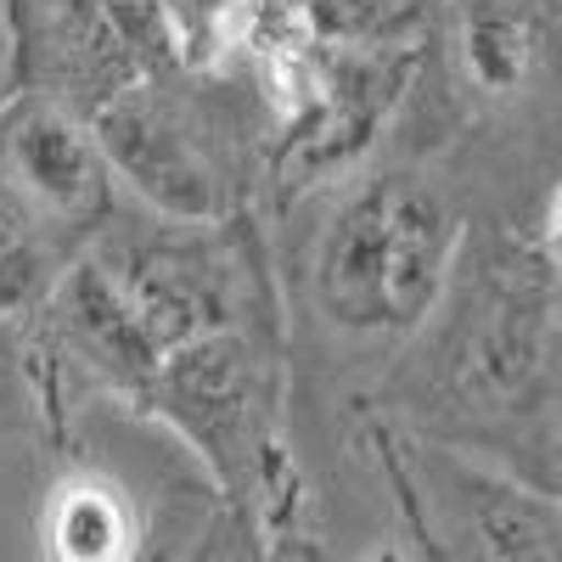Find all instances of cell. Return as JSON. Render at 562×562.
<instances>
[{"instance_id": "obj_6", "label": "cell", "mask_w": 562, "mask_h": 562, "mask_svg": "<svg viewBox=\"0 0 562 562\" xmlns=\"http://www.w3.org/2000/svg\"><path fill=\"white\" fill-rule=\"evenodd\" d=\"M422 68V45L411 52H360V45H326L315 97L293 124L270 140V186L281 203L315 198L366 169L389 124L405 113L411 85Z\"/></svg>"}, {"instance_id": "obj_9", "label": "cell", "mask_w": 562, "mask_h": 562, "mask_svg": "<svg viewBox=\"0 0 562 562\" xmlns=\"http://www.w3.org/2000/svg\"><path fill=\"white\" fill-rule=\"evenodd\" d=\"M40 315H45V344H52L68 366H79L90 383H102L124 400H135L147 389L158 349L135 326L124 293L113 288V276L97 265L90 248L57 276V288L40 304Z\"/></svg>"}, {"instance_id": "obj_14", "label": "cell", "mask_w": 562, "mask_h": 562, "mask_svg": "<svg viewBox=\"0 0 562 562\" xmlns=\"http://www.w3.org/2000/svg\"><path fill=\"white\" fill-rule=\"evenodd\" d=\"M147 68H169V0H102Z\"/></svg>"}, {"instance_id": "obj_18", "label": "cell", "mask_w": 562, "mask_h": 562, "mask_svg": "<svg viewBox=\"0 0 562 562\" xmlns=\"http://www.w3.org/2000/svg\"><path fill=\"white\" fill-rule=\"evenodd\" d=\"M12 90H7V34H0V102H7Z\"/></svg>"}, {"instance_id": "obj_2", "label": "cell", "mask_w": 562, "mask_h": 562, "mask_svg": "<svg viewBox=\"0 0 562 562\" xmlns=\"http://www.w3.org/2000/svg\"><path fill=\"white\" fill-rule=\"evenodd\" d=\"M304 243V293L344 344L405 349L450 288L467 237L456 198L416 164L360 169L326 186Z\"/></svg>"}, {"instance_id": "obj_12", "label": "cell", "mask_w": 562, "mask_h": 562, "mask_svg": "<svg viewBox=\"0 0 562 562\" xmlns=\"http://www.w3.org/2000/svg\"><path fill=\"white\" fill-rule=\"evenodd\" d=\"M74 259L0 192V315H40Z\"/></svg>"}, {"instance_id": "obj_5", "label": "cell", "mask_w": 562, "mask_h": 562, "mask_svg": "<svg viewBox=\"0 0 562 562\" xmlns=\"http://www.w3.org/2000/svg\"><path fill=\"white\" fill-rule=\"evenodd\" d=\"M90 254L113 276L158 360L203 333H225V326H281L276 270L254 214L220 225H180L147 209H119V220L90 243Z\"/></svg>"}, {"instance_id": "obj_17", "label": "cell", "mask_w": 562, "mask_h": 562, "mask_svg": "<svg viewBox=\"0 0 562 562\" xmlns=\"http://www.w3.org/2000/svg\"><path fill=\"white\" fill-rule=\"evenodd\" d=\"M276 562H333L315 540H288V546H276Z\"/></svg>"}, {"instance_id": "obj_8", "label": "cell", "mask_w": 562, "mask_h": 562, "mask_svg": "<svg viewBox=\"0 0 562 562\" xmlns=\"http://www.w3.org/2000/svg\"><path fill=\"white\" fill-rule=\"evenodd\" d=\"M0 34L12 97H45L85 119L147 74L102 0H0Z\"/></svg>"}, {"instance_id": "obj_11", "label": "cell", "mask_w": 562, "mask_h": 562, "mask_svg": "<svg viewBox=\"0 0 562 562\" xmlns=\"http://www.w3.org/2000/svg\"><path fill=\"white\" fill-rule=\"evenodd\" d=\"M310 23L326 45H360V52H411L428 40L439 0H304Z\"/></svg>"}, {"instance_id": "obj_7", "label": "cell", "mask_w": 562, "mask_h": 562, "mask_svg": "<svg viewBox=\"0 0 562 562\" xmlns=\"http://www.w3.org/2000/svg\"><path fill=\"white\" fill-rule=\"evenodd\" d=\"M0 192L68 259L119 220V180L85 113L45 97L0 102Z\"/></svg>"}, {"instance_id": "obj_4", "label": "cell", "mask_w": 562, "mask_h": 562, "mask_svg": "<svg viewBox=\"0 0 562 562\" xmlns=\"http://www.w3.org/2000/svg\"><path fill=\"white\" fill-rule=\"evenodd\" d=\"M113 180L135 209L180 225H220L254 214L270 175V113L248 79L147 68L90 113Z\"/></svg>"}, {"instance_id": "obj_10", "label": "cell", "mask_w": 562, "mask_h": 562, "mask_svg": "<svg viewBox=\"0 0 562 562\" xmlns=\"http://www.w3.org/2000/svg\"><path fill=\"white\" fill-rule=\"evenodd\" d=\"M153 529L158 512H140L119 479L97 467H74L45 490L40 551L45 562H140Z\"/></svg>"}, {"instance_id": "obj_1", "label": "cell", "mask_w": 562, "mask_h": 562, "mask_svg": "<svg viewBox=\"0 0 562 562\" xmlns=\"http://www.w3.org/2000/svg\"><path fill=\"white\" fill-rule=\"evenodd\" d=\"M400 434L484 456L557 495L562 276L512 231L461 237L450 288L389 371Z\"/></svg>"}, {"instance_id": "obj_13", "label": "cell", "mask_w": 562, "mask_h": 562, "mask_svg": "<svg viewBox=\"0 0 562 562\" xmlns=\"http://www.w3.org/2000/svg\"><path fill=\"white\" fill-rule=\"evenodd\" d=\"M254 0H169V57L186 74H237Z\"/></svg>"}, {"instance_id": "obj_15", "label": "cell", "mask_w": 562, "mask_h": 562, "mask_svg": "<svg viewBox=\"0 0 562 562\" xmlns=\"http://www.w3.org/2000/svg\"><path fill=\"white\" fill-rule=\"evenodd\" d=\"M214 562H276V546H270L248 518H237V512H231V524H225V540H220Z\"/></svg>"}, {"instance_id": "obj_16", "label": "cell", "mask_w": 562, "mask_h": 562, "mask_svg": "<svg viewBox=\"0 0 562 562\" xmlns=\"http://www.w3.org/2000/svg\"><path fill=\"white\" fill-rule=\"evenodd\" d=\"M535 254L562 276V175L551 180V192L540 203V231H535Z\"/></svg>"}, {"instance_id": "obj_3", "label": "cell", "mask_w": 562, "mask_h": 562, "mask_svg": "<svg viewBox=\"0 0 562 562\" xmlns=\"http://www.w3.org/2000/svg\"><path fill=\"white\" fill-rule=\"evenodd\" d=\"M135 405L192 450L214 495L270 546L310 540V495L288 445L281 326H225L169 349Z\"/></svg>"}]
</instances>
